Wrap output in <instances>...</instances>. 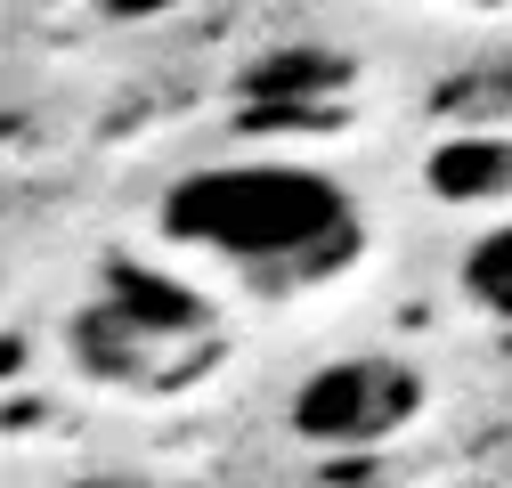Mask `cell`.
<instances>
[{
	"label": "cell",
	"mask_w": 512,
	"mask_h": 488,
	"mask_svg": "<svg viewBox=\"0 0 512 488\" xmlns=\"http://www.w3.org/2000/svg\"><path fill=\"white\" fill-rule=\"evenodd\" d=\"M155 228L196 261H220L252 285H317L358 261L366 212L334 171L293 155L196 163L155 196Z\"/></svg>",
	"instance_id": "1"
},
{
	"label": "cell",
	"mask_w": 512,
	"mask_h": 488,
	"mask_svg": "<svg viewBox=\"0 0 512 488\" xmlns=\"http://www.w3.org/2000/svg\"><path fill=\"white\" fill-rule=\"evenodd\" d=\"M66 358L98 391L171 399L220 366V318L187 277L147 261H106L98 293L66 318Z\"/></svg>",
	"instance_id": "2"
},
{
	"label": "cell",
	"mask_w": 512,
	"mask_h": 488,
	"mask_svg": "<svg viewBox=\"0 0 512 488\" xmlns=\"http://www.w3.org/2000/svg\"><path fill=\"white\" fill-rule=\"evenodd\" d=\"M431 383H423V366L415 358H391V350H358V358H334V366H317V375L293 391L285 423H293V440L309 448H382V440H399L407 423L423 415Z\"/></svg>",
	"instance_id": "3"
},
{
	"label": "cell",
	"mask_w": 512,
	"mask_h": 488,
	"mask_svg": "<svg viewBox=\"0 0 512 488\" xmlns=\"http://www.w3.org/2000/svg\"><path fill=\"white\" fill-rule=\"evenodd\" d=\"M431 196H447V204H504L512 196V139H447L431 155Z\"/></svg>",
	"instance_id": "4"
},
{
	"label": "cell",
	"mask_w": 512,
	"mask_h": 488,
	"mask_svg": "<svg viewBox=\"0 0 512 488\" xmlns=\"http://www.w3.org/2000/svg\"><path fill=\"white\" fill-rule=\"evenodd\" d=\"M456 285H464V301H472L480 318L512 326V212H504V220H488V228L464 244V261H456Z\"/></svg>",
	"instance_id": "5"
},
{
	"label": "cell",
	"mask_w": 512,
	"mask_h": 488,
	"mask_svg": "<svg viewBox=\"0 0 512 488\" xmlns=\"http://www.w3.org/2000/svg\"><path fill=\"white\" fill-rule=\"evenodd\" d=\"M334 82H350V66L342 57H326V49H285V57H269V66H252L244 74V90H261V98H301V90H334Z\"/></svg>",
	"instance_id": "6"
},
{
	"label": "cell",
	"mask_w": 512,
	"mask_h": 488,
	"mask_svg": "<svg viewBox=\"0 0 512 488\" xmlns=\"http://www.w3.org/2000/svg\"><path fill=\"white\" fill-rule=\"evenodd\" d=\"M90 9H98L106 25H155V17L179 9V0H90Z\"/></svg>",
	"instance_id": "7"
}]
</instances>
